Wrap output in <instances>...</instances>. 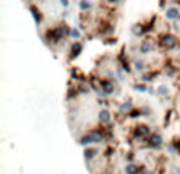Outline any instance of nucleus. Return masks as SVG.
<instances>
[{"mask_svg":"<svg viewBox=\"0 0 180 174\" xmlns=\"http://www.w3.org/2000/svg\"><path fill=\"white\" fill-rule=\"evenodd\" d=\"M158 90H160V92H158L160 95H163V94H166V87H163V86H161V87H160Z\"/></svg>","mask_w":180,"mask_h":174,"instance_id":"2eb2a0df","label":"nucleus"},{"mask_svg":"<svg viewBox=\"0 0 180 174\" xmlns=\"http://www.w3.org/2000/svg\"><path fill=\"white\" fill-rule=\"evenodd\" d=\"M101 87H103V90H104V94H108V95L114 92L112 84H111V82H108V81H103V82H101Z\"/></svg>","mask_w":180,"mask_h":174,"instance_id":"6e6552de","label":"nucleus"},{"mask_svg":"<svg viewBox=\"0 0 180 174\" xmlns=\"http://www.w3.org/2000/svg\"><path fill=\"white\" fill-rule=\"evenodd\" d=\"M128 109H131V103H130V102L122 106V111H128Z\"/></svg>","mask_w":180,"mask_h":174,"instance_id":"4468645a","label":"nucleus"},{"mask_svg":"<svg viewBox=\"0 0 180 174\" xmlns=\"http://www.w3.org/2000/svg\"><path fill=\"white\" fill-rule=\"evenodd\" d=\"M136 135L139 136H147L149 135V128L145 127V125H139V127H136Z\"/></svg>","mask_w":180,"mask_h":174,"instance_id":"0eeeda50","label":"nucleus"},{"mask_svg":"<svg viewBox=\"0 0 180 174\" xmlns=\"http://www.w3.org/2000/svg\"><path fill=\"white\" fill-rule=\"evenodd\" d=\"M134 67H136V70H142V68H144V63H142V62H134Z\"/></svg>","mask_w":180,"mask_h":174,"instance_id":"ddd939ff","label":"nucleus"},{"mask_svg":"<svg viewBox=\"0 0 180 174\" xmlns=\"http://www.w3.org/2000/svg\"><path fill=\"white\" fill-rule=\"evenodd\" d=\"M79 6L82 8V10H89V8L92 6V3L89 2V0H81V3H79Z\"/></svg>","mask_w":180,"mask_h":174,"instance_id":"9d476101","label":"nucleus"},{"mask_svg":"<svg viewBox=\"0 0 180 174\" xmlns=\"http://www.w3.org/2000/svg\"><path fill=\"white\" fill-rule=\"evenodd\" d=\"M161 44L164 46V49H172V48H175L177 40H175V36H172V35H166L164 38L161 40Z\"/></svg>","mask_w":180,"mask_h":174,"instance_id":"f03ea898","label":"nucleus"},{"mask_svg":"<svg viewBox=\"0 0 180 174\" xmlns=\"http://www.w3.org/2000/svg\"><path fill=\"white\" fill-rule=\"evenodd\" d=\"M166 17L171 19V21L177 19V17H178V10H177V8H169V10L166 11Z\"/></svg>","mask_w":180,"mask_h":174,"instance_id":"423d86ee","label":"nucleus"},{"mask_svg":"<svg viewBox=\"0 0 180 174\" xmlns=\"http://www.w3.org/2000/svg\"><path fill=\"white\" fill-rule=\"evenodd\" d=\"M136 89L139 90V92H144V90H145V86H142V84H141V86H136Z\"/></svg>","mask_w":180,"mask_h":174,"instance_id":"dca6fc26","label":"nucleus"},{"mask_svg":"<svg viewBox=\"0 0 180 174\" xmlns=\"http://www.w3.org/2000/svg\"><path fill=\"white\" fill-rule=\"evenodd\" d=\"M139 49H141L142 54H149V52H152V41H149V40L142 41L141 46H139Z\"/></svg>","mask_w":180,"mask_h":174,"instance_id":"39448f33","label":"nucleus"},{"mask_svg":"<svg viewBox=\"0 0 180 174\" xmlns=\"http://www.w3.org/2000/svg\"><path fill=\"white\" fill-rule=\"evenodd\" d=\"M145 174H153V172H145Z\"/></svg>","mask_w":180,"mask_h":174,"instance_id":"a211bd4d","label":"nucleus"},{"mask_svg":"<svg viewBox=\"0 0 180 174\" xmlns=\"http://www.w3.org/2000/svg\"><path fill=\"white\" fill-rule=\"evenodd\" d=\"M125 172H127V174H138V172H139V169H138L136 165H127Z\"/></svg>","mask_w":180,"mask_h":174,"instance_id":"1a4fd4ad","label":"nucleus"},{"mask_svg":"<svg viewBox=\"0 0 180 174\" xmlns=\"http://www.w3.org/2000/svg\"><path fill=\"white\" fill-rule=\"evenodd\" d=\"M161 144H163L161 135L160 133H152V136H150V146L152 147H160Z\"/></svg>","mask_w":180,"mask_h":174,"instance_id":"7ed1b4c3","label":"nucleus"},{"mask_svg":"<svg viewBox=\"0 0 180 174\" xmlns=\"http://www.w3.org/2000/svg\"><path fill=\"white\" fill-rule=\"evenodd\" d=\"M70 33H71V36H73V38H74V40H78V38H79V36H81L79 30H76V29H73V30H71Z\"/></svg>","mask_w":180,"mask_h":174,"instance_id":"f8f14e48","label":"nucleus"},{"mask_svg":"<svg viewBox=\"0 0 180 174\" xmlns=\"http://www.w3.org/2000/svg\"><path fill=\"white\" fill-rule=\"evenodd\" d=\"M98 116H100V120H101L103 124H109V122H111V114H109L108 109H101Z\"/></svg>","mask_w":180,"mask_h":174,"instance_id":"20e7f679","label":"nucleus"},{"mask_svg":"<svg viewBox=\"0 0 180 174\" xmlns=\"http://www.w3.org/2000/svg\"><path fill=\"white\" fill-rule=\"evenodd\" d=\"M95 154H97V150H93V149H87V150H85V157H87V158H92Z\"/></svg>","mask_w":180,"mask_h":174,"instance_id":"9b49d317","label":"nucleus"},{"mask_svg":"<svg viewBox=\"0 0 180 174\" xmlns=\"http://www.w3.org/2000/svg\"><path fill=\"white\" fill-rule=\"evenodd\" d=\"M103 141V133L100 130H92L89 135H85L81 139V144H92V143H101Z\"/></svg>","mask_w":180,"mask_h":174,"instance_id":"f257e3e1","label":"nucleus"},{"mask_svg":"<svg viewBox=\"0 0 180 174\" xmlns=\"http://www.w3.org/2000/svg\"><path fill=\"white\" fill-rule=\"evenodd\" d=\"M62 5L63 6H68V0H62Z\"/></svg>","mask_w":180,"mask_h":174,"instance_id":"f3484780","label":"nucleus"}]
</instances>
